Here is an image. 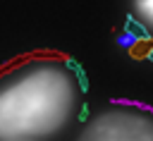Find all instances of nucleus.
Segmentation results:
<instances>
[{
  "label": "nucleus",
  "mask_w": 153,
  "mask_h": 141,
  "mask_svg": "<svg viewBox=\"0 0 153 141\" xmlns=\"http://www.w3.org/2000/svg\"><path fill=\"white\" fill-rule=\"evenodd\" d=\"M74 110V81L53 57H31L0 72V141L55 134Z\"/></svg>",
  "instance_id": "obj_1"
},
{
  "label": "nucleus",
  "mask_w": 153,
  "mask_h": 141,
  "mask_svg": "<svg viewBox=\"0 0 153 141\" xmlns=\"http://www.w3.org/2000/svg\"><path fill=\"white\" fill-rule=\"evenodd\" d=\"M151 50H153V38H139V41H134V43L129 45V55H131L134 60L148 57Z\"/></svg>",
  "instance_id": "obj_2"
},
{
  "label": "nucleus",
  "mask_w": 153,
  "mask_h": 141,
  "mask_svg": "<svg viewBox=\"0 0 153 141\" xmlns=\"http://www.w3.org/2000/svg\"><path fill=\"white\" fill-rule=\"evenodd\" d=\"M127 31H129V33H134V36H136V41H139V38H148V33L143 31V26H141V24H136L134 19H127Z\"/></svg>",
  "instance_id": "obj_3"
},
{
  "label": "nucleus",
  "mask_w": 153,
  "mask_h": 141,
  "mask_svg": "<svg viewBox=\"0 0 153 141\" xmlns=\"http://www.w3.org/2000/svg\"><path fill=\"white\" fill-rule=\"evenodd\" d=\"M86 117H88V108L84 105V108H81V112H79V122H84Z\"/></svg>",
  "instance_id": "obj_4"
},
{
  "label": "nucleus",
  "mask_w": 153,
  "mask_h": 141,
  "mask_svg": "<svg viewBox=\"0 0 153 141\" xmlns=\"http://www.w3.org/2000/svg\"><path fill=\"white\" fill-rule=\"evenodd\" d=\"M148 57H151V62H153V50H151V55H148Z\"/></svg>",
  "instance_id": "obj_5"
},
{
  "label": "nucleus",
  "mask_w": 153,
  "mask_h": 141,
  "mask_svg": "<svg viewBox=\"0 0 153 141\" xmlns=\"http://www.w3.org/2000/svg\"><path fill=\"white\" fill-rule=\"evenodd\" d=\"M19 141H29V139H19Z\"/></svg>",
  "instance_id": "obj_6"
}]
</instances>
